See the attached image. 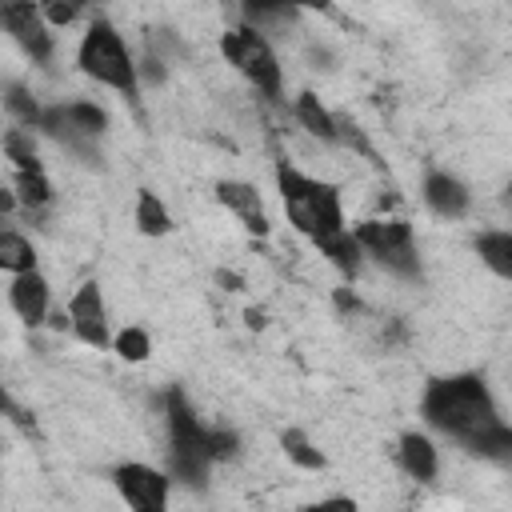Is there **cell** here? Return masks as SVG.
Wrapping results in <instances>:
<instances>
[{
	"mask_svg": "<svg viewBox=\"0 0 512 512\" xmlns=\"http://www.w3.org/2000/svg\"><path fill=\"white\" fill-rule=\"evenodd\" d=\"M164 420H168V444H172V448H168V464H172V472H176L184 484H204L208 468H212L216 460H232L236 448H240L236 432H232V428H212V424H204V420L192 412V404L184 400L180 388H172V392L164 396Z\"/></svg>",
	"mask_w": 512,
	"mask_h": 512,
	"instance_id": "1",
	"label": "cell"
},
{
	"mask_svg": "<svg viewBox=\"0 0 512 512\" xmlns=\"http://www.w3.org/2000/svg\"><path fill=\"white\" fill-rule=\"evenodd\" d=\"M420 412L432 428H440L444 436L468 444L472 436H480L488 424H496V400L488 392V384L476 372H460V376H440L428 380Z\"/></svg>",
	"mask_w": 512,
	"mask_h": 512,
	"instance_id": "2",
	"label": "cell"
},
{
	"mask_svg": "<svg viewBox=\"0 0 512 512\" xmlns=\"http://www.w3.org/2000/svg\"><path fill=\"white\" fill-rule=\"evenodd\" d=\"M276 188H280V200H284V212H288L292 228L304 232L312 244L324 240V236L344 232V204H340V192L332 184L312 180L300 168L280 160L276 164Z\"/></svg>",
	"mask_w": 512,
	"mask_h": 512,
	"instance_id": "3",
	"label": "cell"
},
{
	"mask_svg": "<svg viewBox=\"0 0 512 512\" xmlns=\"http://www.w3.org/2000/svg\"><path fill=\"white\" fill-rule=\"evenodd\" d=\"M76 64H80V72H84L88 80L108 84V88H116L120 96L136 100V88H140V80H136V60H132L128 44L120 40V32H116L108 20H92V24H88V32H84V40H80V52H76Z\"/></svg>",
	"mask_w": 512,
	"mask_h": 512,
	"instance_id": "4",
	"label": "cell"
},
{
	"mask_svg": "<svg viewBox=\"0 0 512 512\" xmlns=\"http://www.w3.org/2000/svg\"><path fill=\"white\" fill-rule=\"evenodd\" d=\"M220 52L264 100H280V64H276V52H272V44L260 28L244 24V28L224 32Z\"/></svg>",
	"mask_w": 512,
	"mask_h": 512,
	"instance_id": "5",
	"label": "cell"
},
{
	"mask_svg": "<svg viewBox=\"0 0 512 512\" xmlns=\"http://www.w3.org/2000/svg\"><path fill=\"white\" fill-rule=\"evenodd\" d=\"M356 240L364 256H372L392 276L420 280V252H416V236L408 220H364L356 224Z\"/></svg>",
	"mask_w": 512,
	"mask_h": 512,
	"instance_id": "6",
	"label": "cell"
},
{
	"mask_svg": "<svg viewBox=\"0 0 512 512\" xmlns=\"http://www.w3.org/2000/svg\"><path fill=\"white\" fill-rule=\"evenodd\" d=\"M40 128H44L52 140H60L68 152H76V156H84L88 164H96L100 152H96L92 144H96V136L108 128V116H104V108H96V104H88V100H72V104H52V108H44Z\"/></svg>",
	"mask_w": 512,
	"mask_h": 512,
	"instance_id": "7",
	"label": "cell"
},
{
	"mask_svg": "<svg viewBox=\"0 0 512 512\" xmlns=\"http://www.w3.org/2000/svg\"><path fill=\"white\" fill-rule=\"evenodd\" d=\"M4 16V28L8 36L36 60V64H48L52 60V32H48V16H40V8L32 0H4L0 8Z\"/></svg>",
	"mask_w": 512,
	"mask_h": 512,
	"instance_id": "8",
	"label": "cell"
},
{
	"mask_svg": "<svg viewBox=\"0 0 512 512\" xmlns=\"http://www.w3.org/2000/svg\"><path fill=\"white\" fill-rule=\"evenodd\" d=\"M68 328L88 344V348H108L112 336H108V312H104V296H100V284L88 280L76 288V296L68 300Z\"/></svg>",
	"mask_w": 512,
	"mask_h": 512,
	"instance_id": "9",
	"label": "cell"
},
{
	"mask_svg": "<svg viewBox=\"0 0 512 512\" xmlns=\"http://www.w3.org/2000/svg\"><path fill=\"white\" fill-rule=\"evenodd\" d=\"M116 480V492L124 496L128 508H140V512H160L168 504V476L148 468V464H120L112 472Z\"/></svg>",
	"mask_w": 512,
	"mask_h": 512,
	"instance_id": "10",
	"label": "cell"
},
{
	"mask_svg": "<svg viewBox=\"0 0 512 512\" xmlns=\"http://www.w3.org/2000/svg\"><path fill=\"white\" fill-rule=\"evenodd\" d=\"M8 300H12V308H16V316L24 320V324H44L48 320V280L32 268V272H20V276H12V288H8Z\"/></svg>",
	"mask_w": 512,
	"mask_h": 512,
	"instance_id": "11",
	"label": "cell"
},
{
	"mask_svg": "<svg viewBox=\"0 0 512 512\" xmlns=\"http://www.w3.org/2000/svg\"><path fill=\"white\" fill-rule=\"evenodd\" d=\"M216 200H220L224 208H232V212L244 220L248 232H256V236L268 232V216H264L260 192H256L252 184H244V180H220V184H216Z\"/></svg>",
	"mask_w": 512,
	"mask_h": 512,
	"instance_id": "12",
	"label": "cell"
},
{
	"mask_svg": "<svg viewBox=\"0 0 512 512\" xmlns=\"http://www.w3.org/2000/svg\"><path fill=\"white\" fill-rule=\"evenodd\" d=\"M424 204L444 220H460L468 212V188L448 172H428L424 176Z\"/></svg>",
	"mask_w": 512,
	"mask_h": 512,
	"instance_id": "13",
	"label": "cell"
},
{
	"mask_svg": "<svg viewBox=\"0 0 512 512\" xmlns=\"http://www.w3.org/2000/svg\"><path fill=\"white\" fill-rule=\"evenodd\" d=\"M396 460H400V468H404L412 480H432V476H436V468H440V456H436L432 440H428V436H420V432H404V436H400Z\"/></svg>",
	"mask_w": 512,
	"mask_h": 512,
	"instance_id": "14",
	"label": "cell"
},
{
	"mask_svg": "<svg viewBox=\"0 0 512 512\" xmlns=\"http://www.w3.org/2000/svg\"><path fill=\"white\" fill-rule=\"evenodd\" d=\"M296 120H300L312 136H320L324 144H336V140H340V120L320 104L316 92H300V96H296Z\"/></svg>",
	"mask_w": 512,
	"mask_h": 512,
	"instance_id": "15",
	"label": "cell"
},
{
	"mask_svg": "<svg viewBox=\"0 0 512 512\" xmlns=\"http://www.w3.org/2000/svg\"><path fill=\"white\" fill-rule=\"evenodd\" d=\"M240 12L260 32H280V28H288L296 20V8L284 4V0H240Z\"/></svg>",
	"mask_w": 512,
	"mask_h": 512,
	"instance_id": "16",
	"label": "cell"
},
{
	"mask_svg": "<svg viewBox=\"0 0 512 512\" xmlns=\"http://www.w3.org/2000/svg\"><path fill=\"white\" fill-rule=\"evenodd\" d=\"M472 248L484 260V268H492L500 280H512V232H480Z\"/></svg>",
	"mask_w": 512,
	"mask_h": 512,
	"instance_id": "17",
	"label": "cell"
},
{
	"mask_svg": "<svg viewBox=\"0 0 512 512\" xmlns=\"http://www.w3.org/2000/svg\"><path fill=\"white\" fill-rule=\"evenodd\" d=\"M464 448H468L472 456H480V460L512 464V428H508L504 420H496V424H488L480 436H472Z\"/></svg>",
	"mask_w": 512,
	"mask_h": 512,
	"instance_id": "18",
	"label": "cell"
},
{
	"mask_svg": "<svg viewBox=\"0 0 512 512\" xmlns=\"http://www.w3.org/2000/svg\"><path fill=\"white\" fill-rule=\"evenodd\" d=\"M316 248H320V256H328L344 276H356L360 272V256H364V248H360V240H356V232H336V236H324V240H316Z\"/></svg>",
	"mask_w": 512,
	"mask_h": 512,
	"instance_id": "19",
	"label": "cell"
},
{
	"mask_svg": "<svg viewBox=\"0 0 512 512\" xmlns=\"http://www.w3.org/2000/svg\"><path fill=\"white\" fill-rule=\"evenodd\" d=\"M0 268L12 272V276L32 272V268H36V248H32V240L20 236V232H4V236H0Z\"/></svg>",
	"mask_w": 512,
	"mask_h": 512,
	"instance_id": "20",
	"label": "cell"
},
{
	"mask_svg": "<svg viewBox=\"0 0 512 512\" xmlns=\"http://www.w3.org/2000/svg\"><path fill=\"white\" fill-rule=\"evenodd\" d=\"M136 224H140L144 236H164V232H172L168 208H164L160 196L148 192V188H140V196H136Z\"/></svg>",
	"mask_w": 512,
	"mask_h": 512,
	"instance_id": "21",
	"label": "cell"
},
{
	"mask_svg": "<svg viewBox=\"0 0 512 512\" xmlns=\"http://www.w3.org/2000/svg\"><path fill=\"white\" fill-rule=\"evenodd\" d=\"M4 156L12 160L16 172L40 168V156H36V144H32V128H12V132H4Z\"/></svg>",
	"mask_w": 512,
	"mask_h": 512,
	"instance_id": "22",
	"label": "cell"
},
{
	"mask_svg": "<svg viewBox=\"0 0 512 512\" xmlns=\"http://www.w3.org/2000/svg\"><path fill=\"white\" fill-rule=\"evenodd\" d=\"M16 200L32 212V208H44L52 200V184L44 176V168H32V172H16Z\"/></svg>",
	"mask_w": 512,
	"mask_h": 512,
	"instance_id": "23",
	"label": "cell"
},
{
	"mask_svg": "<svg viewBox=\"0 0 512 512\" xmlns=\"http://www.w3.org/2000/svg\"><path fill=\"white\" fill-rule=\"evenodd\" d=\"M280 444H284V456H288L292 464H300V468H308V472H320V468H324V452L312 448V440H308L300 428H288V432L280 436Z\"/></svg>",
	"mask_w": 512,
	"mask_h": 512,
	"instance_id": "24",
	"label": "cell"
},
{
	"mask_svg": "<svg viewBox=\"0 0 512 512\" xmlns=\"http://www.w3.org/2000/svg\"><path fill=\"white\" fill-rule=\"evenodd\" d=\"M4 108L24 124V128H40V116H44V108L28 96V88H20V84H8V96H4Z\"/></svg>",
	"mask_w": 512,
	"mask_h": 512,
	"instance_id": "25",
	"label": "cell"
},
{
	"mask_svg": "<svg viewBox=\"0 0 512 512\" xmlns=\"http://www.w3.org/2000/svg\"><path fill=\"white\" fill-rule=\"evenodd\" d=\"M112 348H116V356L120 360H132V364H140V360H148V352H152V340H148V332L144 328H124L116 340H112Z\"/></svg>",
	"mask_w": 512,
	"mask_h": 512,
	"instance_id": "26",
	"label": "cell"
},
{
	"mask_svg": "<svg viewBox=\"0 0 512 512\" xmlns=\"http://www.w3.org/2000/svg\"><path fill=\"white\" fill-rule=\"evenodd\" d=\"M76 12H80V4H76V0H48V8H44L48 24H72V20H76Z\"/></svg>",
	"mask_w": 512,
	"mask_h": 512,
	"instance_id": "27",
	"label": "cell"
},
{
	"mask_svg": "<svg viewBox=\"0 0 512 512\" xmlns=\"http://www.w3.org/2000/svg\"><path fill=\"white\" fill-rule=\"evenodd\" d=\"M336 308H340V312H356V308H360V300H356L348 288H340V292H336Z\"/></svg>",
	"mask_w": 512,
	"mask_h": 512,
	"instance_id": "28",
	"label": "cell"
},
{
	"mask_svg": "<svg viewBox=\"0 0 512 512\" xmlns=\"http://www.w3.org/2000/svg\"><path fill=\"white\" fill-rule=\"evenodd\" d=\"M284 4H292V8H324L328 0H284Z\"/></svg>",
	"mask_w": 512,
	"mask_h": 512,
	"instance_id": "29",
	"label": "cell"
},
{
	"mask_svg": "<svg viewBox=\"0 0 512 512\" xmlns=\"http://www.w3.org/2000/svg\"><path fill=\"white\" fill-rule=\"evenodd\" d=\"M504 200H508V208H512V184H508V196H504Z\"/></svg>",
	"mask_w": 512,
	"mask_h": 512,
	"instance_id": "30",
	"label": "cell"
},
{
	"mask_svg": "<svg viewBox=\"0 0 512 512\" xmlns=\"http://www.w3.org/2000/svg\"><path fill=\"white\" fill-rule=\"evenodd\" d=\"M76 4H84V0H76Z\"/></svg>",
	"mask_w": 512,
	"mask_h": 512,
	"instance_id": "31",
	"label": "cell"
}]
</instances>
